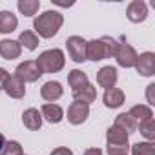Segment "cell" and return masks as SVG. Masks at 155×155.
Returning a JSON list of instances; mask_svg holds the SVG:
<instances>
[{
  "label": "cell",
  "mask_w": 155,
  "mask_h": 155,
  "mask_svg": "<svg viewBox=\"0 0 155 155\" xmlns=\"http://www.w3.org/2000/svg\"><path fill=\"white\" fill-rule=\"evenodd\" d=\"M64 22V17L58 11H44L42 15H38L33 22V33L42 37V38H51L58 33L60 26Z\"/></svg>",
  "instance_id": "1"
},
{
  "label": "cell",
  "mask_w": 155,
  "mask_h": 155,
  "mask_svg": "<svg viewBox=\"0 0 155 155\" xmlns=\"http://www.w3.org/2000/svg\"><path fill=\"white\" fill-rule=\"evenodd\" d=\"M117 48H119V40H115V38H111V37L95 38V40H90V42H88L86 57H88L90 60H93V62H99V60L115 57Z\"/></svg>",
  "instance_id": "2"
},
{
  "label": "cell",
  "mask_w": 155,
  "mask_h": 155,
  "mask_svg": "<svg viewBox=\"0 0 155 155\" xmlns=\"http://www.w3.org/2000/svg\"><path fill=\"white\" fill-rule=\"evenodd\" d=\"M40 73H57L64 68L66 64V58H64V51L58 49V48H53V49H48L44 53L38 55V58L35 60Z\"/></svg>",
  "instance_id": "3"
},
{
  "label": "cell",
  "mask_w": 155,
  "mask_h": 155,
  "mask_svg": "<svg viewBox=\"0 0 155 155\" xmlns=\"http://www.w3.org/2000/svg\"><path fill=\"white\" fill-rule=\"evenodd\" d=\"M66 48H68V53H69V57H71V60H73V62L81 64V62L88 60V57H86L88 42H86L82 37H77V35L69 37V38L66 40Z\"/></svg>",
  "instance_id": "4"
},
{
  "label": "cell",
  "mask_w": 155,
  "mask_h": 155,
  "mask_svg": "<svg viewBox=\"0 0 155 155\" xmlns=\"http://www.w3.org/2000/svg\"><path fill=\"white\" fill-rule=\"evenodd\" d=\"M15 75L18 77L24 84L26 82H37L42 77V73H40V69H38V66H37L35 60H24L22 64H18L17 69H15Z\"/></svg>",
  "instance_id": "5"
},
{
  "label": "cell",
  "mask_w": 155,
  "mask_h": 155,
  "mask_svg": "<svg viewBox=\"0 0 155 155\" xmlns=\"http://www.w3.org/2000/svg\"><path fill=\"white\" fill-rule=\"evenodd\" d=\"M137 51L133 49L131 44L128 42H119V48L115 51V58H117V64L122 66V68H135V62H137Z\"/></svg>",
  "instance_id": "6"
},
{
  "label": "cell",
  "mask_w": 155,
  "mask_h": 155,
  "mask_svg": "<svg viewBox=\"0 0 155 155\" xmlns=\"http://www.w3.org/2000/svg\"><path fill=\"white\" fill-rule=\"evenodd\" d=\"M0 88H2L9 97H13V99H22L26 95V84L18 79L17 75H8Z\"/></svg>",
  "instance_id": "7"
},
{
  "label": "cell",
  "mask_w": 155,
  "mask_h": 155,
  "mask_svg": "<svg viewBox=\"0 0 155 155\" xmlns=\"http://www.w3.org/2000/svg\"><path fill=\"white\" fill-rule=\"evenodd\" d=\"M88 115H90V106H88V104L71 102L69 108H68V120H69L73 126H79V124L86 122Z\"/></svg>",
  "instance_id": "8"
},
{
  "label": "cell",
  "mask_w": 155,
  "mask_h": 155,
  "mask_svg": "<svg viewBox=\"0 0 155 155\" xmlns=\"http://www.w3.org/2000/svg\"><path fill=\"white\" fill-rule=\"evenodd\" d=\"M135 69H137V73L142 75V77H151V75L155 73V53H151V51L140 53V55L137 57Z\"/></svg>",
  "instance_id": "9"
},
{
  "label": "cell",
  "mask_w": 155,
  "mask_h": 155,
  "mask_svg": "<svg viewBox=\"0 0 155 155\" xmlns=\"http://www.w3.org/2000/svg\"><path fill=\"white\" fill-rule=\"evenodd\" d=\"M117 79H119V75H117V69H115L113 66H104V68H101L99 73H97V84H99L101 88H106V90L115 88Z\"/></svg>",
  "instance_id": "10"
},
{
  "label": "cell",
  "mask_w": 155,
  "mask_h": 155,
  "mask_svg": "<svg viewBox=\"0 0 155 155\" xmlns=\"http://www.w3.org/2000/svg\"><path fill=\"white\" fill-rule=\"evenodd\" d=\"M126 15L130 18V22H144L146 17H148V6L142 2V0H133V2H130L128 9H126Z\"/></svg>",
  "instance_id": "11"
},
{
  "label": "cell",
  "mask_w": 155,
  "mask_h": 155,
  "mask_svg": "<svg viewBox=\"0 0 155 155\" xmlns=\"http://www.w3.org/2000/svg\"><path fill=\"white\" fill-rule=\"evenodd\" d=\"M73 99H75V102H82V104L90 106L97 99V88L91 86L90 82L84 84V86H79V88L73 90Z\"/></svg>",
  "instance_id": "12"
},
{
  "label": "cell",
  "mask_w": 155,
  "mask_h": 155,
  "mask_svg": "<svg viewBox=\"0 0 155 155\" xmlns=\"http://www.w3.org/2000/svg\"><path fill=\"white\" fill-rule=\"evenodd\" d=\"M22 53V46L18 44V40H0V57L6 58V60H13L18 58Z\"/></svg>",
  "instance_id": "13"
},
{
  "label": "cell",
  "mask_w": 155,
  "mask_h": 155,
  "mask_svg": "<svg viewBox=\"0 0 155 155\" xmlns=\"http://www.w3.org/2000/svg\"><path fill=\"white\" fill-rule=\"evenodd\" d=\"M62 93H64L62 84L57 82V81H49V82H46V84L40 88V97H42L44 101H48V102L58 101V99L62 97Z\"/></svg>",
  "instance_id": "14"
},
{
  "label": "cell",
  "mask_w": 155,
  "mask_h": 155,
  "mask_svg": "<svg viewBox=\"0 0 155 155\" xmlns=\"http://www.w3.org/2000/svg\"><path fill=\"white\" fill-rule=\"evenodd\" d=\"M40 115H42V120H48V122H51V124H57V122H60L62 119H64V111H62V108L58 106V104H44L42 108H40Z\"/></svg>",
  "instance_id": "15"
},
{
  "label": "cell",
  "mask_w": 155,
  "mask_h": 155,
  "mask_svg": "<svg viewBox=\"0 0 155 155\" xmlns=\"http://www.w3.org/2000/svg\"><path fill=\"white\" fill-rule=\"evenodd\" d=\"M128 133L124 130H120L119 126H111L108 128L106 131V140H108V146H128Z\"/></svg>",
  "instance_id": "16"
},
{
  "label": "cell",
  "mask_w": 155,
  "mask_h": 155,
  "mask_svg": "<svg viewBox=\"0 0 155 155\" xmlns=\"http://www.w3.org/2000/svg\"><path fill=\"white\" fill-rule=\"evenodd\" d=\"M102 101H104V106L106 108L115 110V108H119V106L124 104V91L119 90V88H110V90L104 91Z\"/></svg>",
  "instance_id": "17"
},
{
  "label": "cell",
  "mask_w": 155,
  "mask_h": 155,
  "mask_svg": "<svg viewBox=\"0 0 155 155\" xmlns=\"http://www.w3.org/2000/svg\"><path fill=\"white\" fill-rule=\"evenodd\" d=\"M22 122H24V126L28 130L37 131V130L42 128V115H40V111L37 108H29V110H26L22 113Z\"/></svg>",
  "instance_id": "18"
},
{
  "label": "cell",
  "mask_w": 155,
  "mask_h": 155,
  "mask_svg": "<svg viewBox=\"0 0 155 155\" xmlns=\"http://www.w3.org/2000/svg\"><path fill=\"white\" fill-rule=\"evenodd\" d=\"M17 26H18L17 15H13L11 11H0V33H11L17 29Z\"/></svg>",
  "instance_id": "19"
},
{
  "label": "cell",
  "mask_w": 155,
  "mask_h": 155,
  "mask_svg": "<svg viewBox=\"0 0 155 155\" xmlns=\"http://www.w3.org/2000/svg\"><path fill=\"white\" fill-rule=\"evenodd\" d=\"M128 113H130V117H131L137 124H140V122H144V120H148V119L153 117L151 108L146 106V104H137V106H133Z\"/></svg>",
  "instance_id": "20"
},
{
  "label": "cell",
  "mask_w": 155,
  "mask_h": 155,
  "mask_svg": "<svg viewBox=\"0 0 155 155\" xmlns=\"http://www.w3.org/2000/svg\"><path fill=\"white\" fill-rule=\"evenodd\" d=\"M115 126H119L120 130H124L128 135L137 130V122L130 117V113H120V115H117V117H115Z\"/></svg>",
  "instance_id": "21"
},
{
  "label": "cell",
  "mask_w": 155,
  "mask_h": 155,
  "mask_svg": "<svg viewBox=\"0 0 155 155\" xmlns=\"http://www.w3.org/2000/svg\"><path fill=\"white\" fill-rule=\"evenodd\" d=\"M18 11L26 17H33L37 15V11L40 9V2L38 0H18V4H17Z\"/></svg>",
  "instance_id": "22"
},
{
  "label": "cell",
  "mask_w": 155,
  "mask_h": 155,
  "mask_svg": "<svg viewBox=\"0 0 155 155\" xmlns=\"http://www.w3.org/2000/svg\"><path fill=\"white\" fill-rule=\"evenodd\" d=\"M18 44L24 46L26 49L29 51H35L38 48V37L33 33V31H22L20 37H18Z\"/></svg>",
  "instance_id": "23"
},
{
  "label": "cell",
  "mask_w": 155,
  "mask_h": 155,
  "mask_svg": "<svg viewBox=\"0 0 155 155\" xmlns=\"http://www.w3.org/2000/svg\"><path fill=\"white\" fill-rule=\"evenodd\" d=\"M68 82H69L71 90H75V88H79V86L88 84L90 81H88V75H86L84 71H81V69H73V71H69V75H68Z\"/></svg>",
  "instance_id": "24"
},
{
  "label": "cell",
  "mask_w": 155,
  "mask_h": 155,
  "mask_svg": "<svg viewBox=\"0 0 155 155\" xmlns=\"http://www.w3.org/2000/svg\"><path fill=\"white\" fill-rule=\"evenodd\" d=\"M137 128H139L140 135L148 139V142H153V139H155V120H153V117L140 122V124H137Z\"/></svg>",
  "instance_id": "25"
},
{
  "label": "cell",
  "mask_w": 155,
  "mask_h": 155,
  "mask_svg": "<svg viewBox=\"0 0 155 155\" xmlns=\"http://www.w3.org/2000/svg\"><path fill=\"white\" fill-rule=\"evenodd\" d=\"M131 155H155V144L153 142H135L131 146Z\"/></svg>",
  "instance_id": "26"
},
{
  "label": "cell",
  "mask_w": 155,
  "mask_h": 155,
  "mask_svg": "<svg viewBox=\"0 0 155 155\" xmlns=\"http://www.w3.org/2000/svg\"><path fill=\"white\" fill-rule=\"evenodd\" d=\"M0 155H24V151H22L20 142L9 140V142L4 144V148H2V151H0Z\"/></svg>",
  "instance_id": "27"
},
{
  "label": "cell",
  "mask_w": 155,
  "mask_h": 155,
  "mask_svg": "<svg viewBox=\"0 0 155 155\" xmlns=\"http://www.w3.org/2000/svg\"><path fill=\"white\" fill-rule=\"evenodd\" d=\"M130 146H108V153L110 155H128Z\"/></svg>",
  "instance_id": "28"
},
{
  "label": "cell",
  "mask_w": 155,
  "mask_h": 155,
  "mask_svg": "<svg viewBox=\"0 0 155 155\" xmlns=\"http://www.w3.org/2000/svg\"><path fill=\"white\" fill-rule=\"evenodd\" d=\"M51 155H73V151H71L69 148H64V146H60V148L53 150V151H51Z\"/></svg>",
  "instance_id": "29"
},
{
  "label": "cell",
  "mask_w": 155,
  "mask_h": 155,
  "mask_svg": "<svg viewBox=\"0 0 155 155\" xmlns=\"http://www.w3.org/2000/svg\"><path fill=\"white\" fill-rule=\"evenodd\" d=\"M153 90H155V84H150V86H148V91H146L148 104H155V101H153Z\"/></svg>",
  "instance_id": "30"
},
{
  "label": "cell",
  "mask_w": 155,
  "mask_h": 155,
  "mask_svg": "<svg viewBox=\"0 0 155 155\" xmlns=\"http://www.w3.org/2000/svg\"><path fill=\"white\" fill-rule=\"evenodd\" d=\"M84 155H104V153H102V150H99V148H90V150L84 151Z\"/></svg>",
  "instance_id": "31"
},
{
  "label": "cell",
  "mask_w": 155,
  "mask_h": 155,
  "mask_svg": "<svg viewBox=\"0 0 155 155\" xmlns=\"http://www.w3.org/2000/svg\"><path fill=\"white\" fill-rule=\"evenodd\" d=\"M8 75H9V73H8L4 68H0V86H2V82L6 81V77H8Z\"/></svg>",
  "instance_id": "32"
},
{
  "label": "cell",
  "mask_w": 155,
  "mask_h": 155,
  "mask_svg": "<svg viewBox=\"0 0 155 155\" xmlns=\"http://www.w3.org/2000/svg\"><path fill=\"white\" fill-rule=\"evenodd\" d=\"M4 144H6V137L0 133V151H2V148H4Z\"/></svg>",
  "instance_id": "33"
},
{
  "label": "cell",
  "mask_w": 155,
  "mask_h": 155,
  "mask_svg": "<svg viewBox=\"0 0 155 155\" xmlns=\"http://www.w3.org/2000/svg\"><path fill=\"white\" fill-rule=\"evenodd\" d=\"M0 91H2V88H0Z\"/></svg>",
  "instance_id": "34"
}]
</instances>
